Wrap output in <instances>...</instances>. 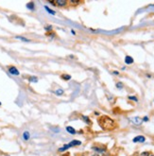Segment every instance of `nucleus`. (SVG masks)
Wrapping results in <instances>:
<instances>
[{"instance_id": "10", "label": "nucleus", "mask_w": 154, "mask_h": 156, "mask_svg": "<svg viewBox=\"0 0 154 156\" xmlns=\"http://www.w3.org/2000/svg\"><path fill=\"white\" fill-rule=\"evenodd\" d=\"M45 9H46V12H49V13H51V14H52V15H55V12L54 11H52V10H50V9L48 8V7H45Z\"/></svg>"}, {"instance_id": "19", "label": "nucleus", "mask_w": 154, "mask_h": 156, "mask_svg": "<svg viewBox=\"0 0 154 156\" xmlns=\"http://www.w3.org/2000/svg\"><path fill=\"white\" fill-rule=\"evenodd\" d=\"M51 29H52V28H51V26H49V27H46V30H50Z\"/></svg>"}, {"instance_id": "20", "label": "nucleus", "mask_w": 154, "mask_h": 156, "mask_svg": "<svg viewBox=\"0 0 154 156\" xmlns=\"http://www.w3.org/2000/svg\"><path fill=\"white\" fill-rule=\"evenodd\" d=\"M148 119H149V118H148V117H147V116H145V117H144V119H143V120H145V121H147V120H148Z\"/></svg>"}, {"instance_id": "3", "label": "nucleus", "mask_w": 154, "mask_h": 156, "mask_svg": "<svg viewBox=\"0 0 154 156\" xmlns=\"http://www.w3.org/2000/svg\"><path fill=\"white\" fill-rule=\"evenodd\" d=\"M132 123H134V124H136V125H140V124L142 123L143 119L137 116V117H133V118H132Z\"/></svg>"}, {"instance_id": "4", "label": "nucleus", "mask_w": 154, "mask_h": 156, "mask_svg": "<svg viewBox=\"0 0 154 156\" xmlns=\"http://www.w3.org/2000/svg\"><path fill=\"white\" fill-rule=\"evenodd\" d=\"M9 71H10V73L12 74V75H16V76L19 75V71L17 70L15 67H10V68H9Z\"/></svg>"}, {"instance_id": "17", "label": "nucleus", "mask_w": 154, "mask_h": 156, "mask_svg": "<svg viewBox=\"0 0 154 156\" xmlns=\"http://www.w3.org/2000/svg\"><path fill=\"white\" fill-rule=\"evenodd\" d=\"M82 117H83V119L86 120V121H85V122H86V123H90V120H89V118H87L86 116H82Z\"/></svg>"}, {"instance_id": "2", "label": "nucleus", "mask_w": 154, "mask_h": 156, "mask_svg": "<svg viewBox=\"0 0 154 156\" xmlns=\"http://www.w3.org/2000/svg\"><path fill=\"white\" fill-rule=\"evenodd\" d=\"M81 143H80V141H78V140H74V141H71L69 144L68 145H64L63 148H61L60 149V151H65V150H67V149H69V148H71V147H74V146H78V145H80Z\"/></svg>"}, {"instance_id": "13", "label": "nucleus", "mask_w": 154, "mask_h": 156, "mask_svg": "<svg viewBox=\"0 0 154 156\" xmlns=\"http://www.w3.org/2000/svg\"><path fill=\"white\" fill-rule=\"evenodd\" d=\"M55 94H56V95H63V89H59V90H57V91L55 92Z\"/></svg>"}, {"instance_id": "23", "label": "nucleus", "mask_w": 154, "mask_h": 156, "mask_svg": "<svg viewBox=\"0 0 154 156\" xmlns=\"http://www.w3.org/2000/svg\"><path fill=\"white\" fill-rule=\"evenodd\" d=\"M0 105H1V102H0Z\"/></svg>"}, {"instance_id": "7", "label": "nucleus", "mask_w": 154, "mask_h": 156, "mask_svg": "<svg viewBox=\"0 0 154 156\" xmlns=\"http://www.w3.org/2000/svg\"><path fill=\"white\" fill-rule=\"evenodd\" d=\"M56 4L59 5V6H65L66 5V1H65V0H57Z\"/></svg>"}, {"instance_id": "1", "label": "nucleus", "mask_w": 154, "mask_h": 156, "mask_svg": "<svg viewBox=\"0 0 154 156\" xmlns=\"http://www.w3.org/2000/svg\"><path fill=\"white\" fill-rule=\"evenodd\" d=\"M98 123L100 127L104 130H112L115 128V122L113 119H111L108 116H102L99 120Z\"/></svg>"}, {"instance_id": "16", "label": "nucleus", "mask_w": 154, "mask_h": 156, "mask_svg": "<svg viewBox=\"0 0 154 156\" xmlns=\"http://www.w3.org/2000/svg\"><path fill=\"white\" fill-rule=\"evenodd\" d=\"M116 87H117V88H122V87H123V85H122L121 82H118V83L116 84Z\"/></svg>"}, {"instance_id": "14", "label": "nucleus", "mask_w": 154, "mask_h": 156, "mask_svg": "<svg viewBox=\"0 0 154 156\" xmlns=\"http://www.w3.org/2000/svg\"><path fill=\"white\" fill-rule=\"evenodd\" d=\"M16 39H19V40H22V41H25V42H29V40L26 39V38H24V37H21V36H17Z\"/></svg>"}, {"instance_id": "12", "label": "nucleus", "mask_w": 154, "mask_h": 156, "mask_svg": "<svg viewBox=\"0 0 154 156\" xmlns=\"http://www.w3.org/2000/svg\"><path fill=\"white\" fill-rule=\"evenodd\" d=\"M29 81H32V82H37L38 81V79H37V78H35V77H31L30 79H29Z\"/></svg>"}, {"instance_id": "21", "label": "nucleus", "mask_w": 154, "mask_h": 156, "mask_svg": "<svg viewBox=\"0 0 154 156\" xmlns=\"http://www.w3.org/2000/svg\"><path fill=\"white\" fill-rule=\"evenodd\" d=\"M114 74H115V75H118V72H117V71H115V72H114Z\"/></svg>"}, {"instance_id": "5", "label": "nucleus", "mask_w": 154, "mask_h": 156, "mask_svg": "<svg viewBox=\"0 0 154 156\" xmlns=\"http://www.w3.org/2000/svg\"><path fill=\"white\" fill-rule=\"evenodd\" d=\"M145 141V137L144 136H136L135 138H133V142H144Z\"/></svg>"}, {"instance_id": "9", "label": "nucleus", "mask_w": 154, "mask_h": 156, "mask_svg": "<svg viewBox=\"0 0 154 156\" xmlns=\"http://www.w3.org/2000/svg\"><path fill=\"white\" fill-rule=\"evenodd\" d=\"M23 136H24V139L25 140H29V133L28 132H25L24 134H23Z\"/></svg>"}, {"instance_id": "6", "label": "nucleus", "mask_w": 154, "mask_h": 156, "mask_svg": "<svg viewBox=\"0 0 154 156\" xmlns=\"http://www.w3.org/2000/svg\"><path fill=\"white\" fill-rule=\"evenodd\" d=\"M125 63H126L127 64H132L133 63V59H132V57H130V56H127V57L125 58Z\"/></svg>"}, {"instance_id": "11", "label": "nucleus", "mask_w": 154, "mask_h": 156, "mask_svg": "<svg viewBox=\"0 0 154 156\" xmlns=\"http://www.w3.org/2000/svg\"><path fill=\"white\" fill-rule=\"evenodd\" d=\"M27 7L29 9V10H33V9H34V4L32 2H29V3L27 4Z\"/></svg>"}, {"instance_id": "8", "label": "nucleus", "mask_w": 154, "mask_h": 156, "mask_svg": "<svg viewBox=\"0 0 154 156\" xmlns=\"http://www.w3.org/2000/svg\"><path fill=\"white\" fill-rule=\"evenodd\" d=\"M66 131L69 133H71V134H73V133H76V131L74 130V128H72V127H70V126H68L67 128H66Z\"/></svg>"}, {"instance_id": "18", "label": "nucleus", "mask_w": 154, "mask_h": 156, "mask_svg": "<svg viewBox=\"0 0 154 156\" xmlns=\"http://www.w3.org/2000/svg\"><path fill=\"white\" fill-rule=\"evenodd\" d=\"M129 99H132V100H135V101H137V99H136L135 97H129Z\"/></svg>"}, {"instance_id": "22", "label": "nucleus", "mask_w": 154, "mask_h": 156, "mask_svg": "<svg viewBox=\"0 0 154 156\" xmlns=\"http://www.w3.org/2000/svg\"><path fill=\"white\" fill-rule=\"evenodd\" d=\"M93 156H98V154H95V155H93Z\"/></svg>"}, {"instance_id": "15", "label": "nucleus", "mask_w": 154, "mask_h": 156, "mask_svg": "<svg viewBox=\"0 0 154 156\" xmlns=\"http://www.w3.org/2000/svg\"><path fill=\"white\" fill-rule=\"evenodd\" d=\"M63 79H64V80H70V79H71V77H70L69 75H63Z\"/></svg>"}]
</instances>
